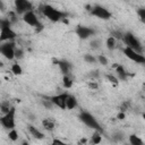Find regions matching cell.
<instances>
[{
    "instance_id": "30",
    "label": "cell",
    "mask_w": 145,
    "mask_h": 145,
    "mask_svg": "<svg viewBox=\"0 0 145 145\" xmlns=\"http://www.w3.org/2000/svg\"><path fill=\"white\" fill-rule=\"evenodd\" d=\"M8 19H9V22L11 24L16 23V20H17V12L16 11H10L9 15H8Z\"/></svg>"
},
{
    "instance_id": "23",
    "label": "cell",
    "mask_w": 145,
    "mask_h": 145,
    "mask_svg": "<svg viewBox=\"0 0 145 145\" xmlns=\"http://www.w3.org/2000/svg\"><path fill=\"white\" fill-rule=\"evenodd\" d=\"M12 109V106L9 104V102H2L1 103V106H0V111H1V113L2 114H5V113H8L10 110Z\"/></svg>"
},
{
    "instance_id": "13",
    "label": "cell",
    "mask_w": 145,
    "mask_h": 145,
    "mask_svg": "<svg viewBox=\"0 0 145 145\" xmlns=\"http://www.w3.org/2000/svg\"><path fill=\"white\" fill-rule=\"evenodd\" d=\"M58 65H59V68H60V70L63 75H70V70L72 68L70 62H68L66 60H61V61L58 62Z\"/></svg>"
},
{
    "instance_id": "9",
    "label": "cell",
    "mask_w": 145,
    "mask_h": 145,
    "mask_svg": "<svg viewBox=\"0 0 145 145\" xmlns=\"http://www.w3.org/2000/svg\"><path fill=\"white\" fill-rule=\"evenodd\" d=\"M89 14H91L92 16L96 17V18L102 19V20H108V19L111 18V12H110L106 8H104V7H102V6H99V5L91 7Z\"/></svg>"
},
{
    "instance_id": "32",
    "label": "cell",
    "mask_w": 145,
    "mask_h": 145,
    "mask_svg": "<svg viewBox=\"0 0 145 145\" xmlns=\"http://www.w3.org/2000/svg\"><path fill=\"white\" fill-rule=\"evenodd\" d=\"M113 37H116L117 40H122V36H123V34L121 33V32H118V31H116V32H112V34H111Z\"/></svg>"
},
{
    "instance_id": "16",
    "label": "cell",
    "mask_w": 145,
    "mask_h": 145,
    "mask_svg": "<svg viewBox=\"0 0 145 145\" xmlns=\"http://www.w3.org/2000/svg\"><path fill=\"white\" fill-rule=\"evenodd\" d=\"M66 105H67V109L68 110H72L77 106V99L74 96V95H70L68 94L67 96V101H66Z\"/></svg>"
},
{
    "instance_id": "19",
    "label": "cell",
    "mask_w": 145,
    "mask_h": 145,
    "mask_svg": "<svg viewBox=\"0 0 145 145\" xmlns=\"http://www.w3.org/2000/svg\"><path fill=\"white\" fill-rule=\"evenodd\" d=\"M125 134L122 133V131H120V130H118V131H114L112 135H111V138L114 140V142H117V143H120V142H122L123 139H125Z\"/></svg>"
},
{
    "instance_id": "29",
    "label": "cell",
    "mask_w": 145,
    "mask_h": 145,
    "mask_svg": "<svg viewBox=\"0 0 145 145\" xmlns=\"http://www.w3.org/2000/svg\"><path fill=\"white\" fill-rule=\"evenodd\" d=\"M42 104H43L46 109H52V106L54 105V103L52 102L51 99H44V100H42Z\"/></svg>"
},
{
    "instance_id": "5",
    "label": "cell",
    "mask_w": 145,
    "mask_h": 145,
    "mask_svg": "<svg viewBox=\"0 0 145 145\" xmlns=\"http://www.w3.org/2000/svg\"><path fill=\"white\" fill-rule=\"evenodd\" d=\"M23 20H24V23L27 24L28 26L34 27L37 32L42 29V24L40 23V20H39V18H37L36 14H35L33 10L25 12V14L23 15Z\"/></svg>"
},
{
    "instance_id": "25",
    "label": "cell",
    "mask_w": 145,
    "mask_h": 145,
    "mask_svg": "<svg viewBox=\"0 0 145 145\" xmlns=\"http://www.w3.org/2000/svg\"><path fill=\"white\" fill-rule=\"evenodd\" d=\"M84 60H85L86 62H88V63H95L96 60H97V58H95L93 54L85 53V54H84Z\"/></svg>"
},
{
    "instance_id": "24",
    "label": "cell",
    "mask_w": 145,
    "mask_h": 145,
    "mask_svg": "<svg viewBox=\"0 0 145 145\" xmlns=\"http://www.w3.org/2000/svg\"><path fill=\"white\" fill-rule=\"evenodd\" d=\"M11 72L14 74V75H22V72H23V69H22V67H20V65L19 63H12V66H11Z\"/></svg>"
},
{
    "instance_id": "28",
    "label": "cell",
    "mask_w": 145,
    "mask_h": 145,
    "mask_svg": "<svg viewBox=\"0 0 145 145\" xmlns=\"http://www.w3.org/2000/svg\"><path fill=\"white\" fill-rule=\"evenodd\" d=\"M101 44H102V42H101V40H99V39H95V40H92L91 42H89V45H91V48L92 49H99L100 46H101Z\"/></svg>"
},
{
    "instance_id": "3",
    "label": "cell",
    "mask_w": 145,
    "mask_h": 145,
    "mask_svg": "<svg viewBox=\"0 0 145 145\" xmlns=\"http://www.w3.org/2000/svg\"><path fill=\"white\" fill-rule=\"evenodd\" d=\"M125 44V46L127 48H130L139 53H143V45L140 44L139 40L131 33V32H126L123 33V36H122V40H121Z\"/></svg>"
},
{
    "instance_id": "37",
    "label": "cell",
    "mask_w": 145,
    "mask_h": 145,
    "mask_svg": "<svg viewBox=\"0 0 145 145\" xmlns=\"http://www.w3.org/2000/svg\"><path fill=\"white\" fill-rule=\"evenodd\" d=\"M118 117H119V119H123L125 113H123V112H121V113H119V116H118Z\"/></svg>"
},
{
    "instance_id": "18",
    "label": "cell",
    "mask_w": 145,
    "mask_h": 145,
    "mask_svg": "<svg viewBox=\"0 0 145 145\" xmlns=\"http://www.w3.org/2000/svg\"><path fill=\"white\" fill-rule=\"evenodd\" d=\"M42 125H43V127L46 129V130H53L54 129V126H56V123H54V121L52 120V119H49V118H46V119H44L43 121H42Z\"/></svg>"
},
{
    "instance_id": "17",
    "label": "cell",
    "mask_w": 145,
    "mask_h": 145,
    "mask_svg": "<svg viewBox=\"0 0 145 145\" xmlns=\"http://www.w3.org/2000/svg\"><path fill=\"white\" fill-rule=\"evenodd\" d=\"M105 46L109 49V50H114L117 48V39L113 37L112 35H110L106 41H105Z\"/></svg>"
},
{
    "instance_id": "39",
    "label": "cell",
    "mask_w": 145,
    "mask_h": 145,
    "mask_svg": "<svg viewBox=\"0 0 145 145\" xmlns=\"http://www.w3.org/2000/svg\"><path fill=\"white\" fill-rule=\"evenodd\" d=\"M143 119H144V121H145V112L143 113Z\"/></svg>"
},
{
    "instance_id": "15",
    "label": "cell",
    "mask_w": 145,
    "mask_h": 145,
    "mask_svg": "<svg viewBox=\"0 0 145 145\" xmlns=\"http://www.w3.org/2000/svg\"><path fill=\"white\" fill-rule=\"evenodd\" d=\"M27 127H28V131H29V134H31L33 137H35L36 139H42V138L44 137L43 133L40 131V130H39L36 127H34L33 125H28Z\"/></svg>"
},
{
    "instance_id": "20",
    "label": "cell",
    "mask_w": 145,
    "mask_h": 145,
    "mask_svg": "<svg viewBox=\"0 0 145 145\" xmlns=\"http://www.w3.org/2000/svg\"><path fill=\"white\" fill-rule=\"evenodd\" d=\"M128 140H129V143H130L131 145H143V140H142L138 136H136L135 134L129 135Z\"/></svg>"
},
{
    "instance_id": "4",
    "label": "cell",
    "mask_w": 145,
    "mask_h": 145,
    "mask_svg": "<svg viewBox=\"0 0 145 145\" xmlns=\"http://www.w3.org/2000/svg\"><path fill=\"white\" fill-rule=\"evenodd\" d=\"M79 119H80V121H82L84 125H86L87 127H89V128H92V129H94V130L102 131V128H101L100 123H99L97 120L94 118V116L91 114L89 112H86V111L80 112Z\"/></svg>"
},
{
    "instance_id": "2",
    "label": "cell",
    "mask_w": 145,
    "mask_h": 145,
    "mask_svg": "<svg viewBox=\"0 0 145 145\" xmlns=\"http://www.w3.org/2000/svg\"><path fill=\"white\" fill-rule=\"evenodd\" d=\"M16 37V33L11 28V23L9 19H1L0 22V41H12Z\"/></svg>"
},
{
    "instance_id": "1",
    "label": "cell",
    "mask_w": 145,
    "mask_h": 145,
    "mask_svg": "<svg viewBox=\"0 0 145 145\" xmlns=\"http://www.w3.org/2000/svg\"><path fill=\"white\" fill-rule=\"evenodd\" d=\"M40 10L43 14V16H45L50 22H53V23H57V22H59L66 17L65 12L56 9L54 7H52L50 5H42L40 7Z\"/></svg>"
},
{
    "instance_id": "34",
    "label": "cell",
    "mask_w": 145,
    "mask_h": 145,
    "mask_svg": "<svg viewBox=\"0 0 145 145\" xmlns=\"http://www.w3.org/2000/svg\"><path fill=\"white\" fill-rule=\"evenodd\" d=\"M15 57L17 59H20L23 58V50L22 49H16V52H15Z\"/></svg>"
},
{
    "instance_id": "7",
    "label": "cell",
    "mask_w": 145,
    "mask_h": 145,
    "mask_svg": "<svg viewBox=\"0 0 145 145\" xmlns=\"http://www.w3.org/2000/svg\"><path fill=\"white\" fill-rule=\"evenodd\" d=\"M15 112H16V110L12 106V109L8 113L2 114V117L0 118V123L5 129L10 130V129L15 128Z\"/></svg>"
},
{
    "instance_id": "8",
    "label": "cell",
    "mask_w": 145,
    "mask_h": 145,
    "mask_svg": "<svg viewBox=\"0 0 145 145\" xmlns=\"http://www.w3.org/2000/svg\"><path fill=\"white\" fill-rule=\"evenodd\" d=\"M122 51H123V54L131 61L139 63V65H145V56L143 53H139V52H137L130 48H127V46H125Z\"/></svg>"
},
{
    "instance_id": "33",
    "label": "cell",
    "mask_w": 145,
    "mask_h": 145,
    "mask_svg": "<svg viewBox=\"0 0 145 145\" xmlns=\"http://www.w3.org/2000/svg\"><path fill=\"white\" fill-rule=\"evenodd\" d=\"M106 77H108V79H109L111 83H113L114 85L118 84V79H119L118 77H114V76H112V75H109V76H106Z\"/></svg>"
},
{
    "instance_id": "11",
    "label": "cell",
    "mask_w": 145,
    "mask_h": 145,
    "mask_svg": "<svg viewBox=\"0 0 145 145\" xmlns=\"http://www.w3.org/2000/svg\"><path fill=\"white\" fill-rule=\"evenodd\" d=\"M76 35L80 39V40H87L91 36H93L95 34V29L88 26H84V25H78L75 29Z\"/></svg>"
},
{
    "instance_id": "21",
    "label": "cell",
    "mask_w": 145,
    "mask_h": 145,
    "mask_svg": "<svg viewBox=\"0 0 145 145\" xmlns=\"http://www.w3.org/2000/svg\"><path fill=\"white\" fill-rule=\"evenodd\" d=\"M62 85L66 88H70L72 86V78L70 77V75H63V77H62Z\"/></svg>"
},
{
    "instance_id": "38",
    "label": "cell",
    "mask_w": 145,
    "mask_h": 145,
    "mask_svg": "<svg viewBox=\"0 0 145 145\" xmlns=\"http://www.w3.org/2000/svg\"><path fill=\"white\" fill-rule=\"evenodd\" d=\"M53 143H62V142L59 140V139H53Z\"/></svg>"
},
{
    "instance_id": "36",
    "label": "cell",
    "mask_w": 145,
    "mask_h": 145,
    "mask_svg": "<svg viewBox=\"0 0 145 145\" xmlns=\"http://www.w3.org/2000/svg\"><path fill=\"white\" fill-rule=\"evenodd\" d=\"M88 86H89V87H92V88H96V87H97V85H96L95 83H89V84H88Z\"/></svg>"
},
{
    "instance_id": "27",
    "label": "cell",
    "mask_w": 145,
    "mask_h": 145,
    "mask_svg": "<svg viewBox=\"0 0 145 145\" xmlns=\"http://www.w3.org/2000/svg\"><path fill=\"white\" fill-rule=\"evenodd\" d=\"M8 136H9V139H11L12 142H16L18 139V133L16 131V129H10L9 133H8Z\"/></svg>"
},
{
    "instance_id": "26",
    "label": "cell",
    "mask_w": 145,
    "mask_h": 145,
    "mask_svg": "<svg viewBox=\"0 0 145 145\" xmlns=\"http://www.w3.org/2000/svg\"><path fill=\"white\" fill-rule=\"evenodd\" d=\"M136 12H137V16H138L139 20L145 24V8H138Z\"/></svg>"
},
{
    "instance_id": "31",
    "label": "cell",
    "mask_w": 145,
    "mask_h": 145,
    "mask_svg": "<svg viewBox=\"0 0 145 145\" xmlns=\"http://www.w3.org/2000/svg\"><path fill=\"white\" fill-rule=\"evenodd\" d=\"M97 61H99L102 66H106V65H108V62H109L108 58H106L105 56H103V54H100V56L97 57Z\"/></svg>"
},
{
    "instance_id": "35",
    "label": "cell",
    "mask_w": 145,
    "mask_h": 145,
    "mask_svg": "<svg viewBox=\"0 0 145 145\" xmlns=\"http://www.w3.org/2000/svg\"><path fill=\"white\" fill-rule=\"evenodd\" d=\"M89 76H91V77H97L99 74H97L96 70H94V71H91V72H89Z\"/></svg>"
},
{
    "instance_id": "22",
    "label": "cell",
    "mask_w": 145,
    "mask_h": 145,
    "mask_svg": "<svg viewBox=\"0 0 145 145\" xmlns=\"http://www.w3.org/2000/svg\"><path fill=\"white\" fill-rule=\"evenodd\" d=\"M101 133L102 131H99V130H95L92 138H91V143L92 144H99L101 140H102V137H101Z\"/></svg>"
},
{
    "instance_id": "10",
    "label": "cell",
    "mask_w": 145,
    "mask_h": 145,
    "mask_svg": "<svg viewBox=\"0 0 145 145\" xmlns=\"http://www.w3.org/2000/svg\"><path fill=\"white\" fill-rule=\"evenodd\" d=\"M14 6L17 14L24 15L27 11L33 10V5L29 0H14Z\"/></svg>"
},
{
    "instance_id": "12",
    "label": "cell",
    "mask_w": 145,
    "mask_h": 145,
    "mask_svg": "<svg viewBox=\"0 0 145 145\" xmlns=\"http://www.w3.org/2000/svg\"><path fill=\"white\" fill-rule=\"evenodd\" d=\"M67 96H68V93H61V94L51 96L50 99L52 100V102L54 103L56 106H58V108H60V109H67V105H66Z\"/></svg>"
},
{
    "instance_id": "14",
    "label": "cell",
    "mask_w": 145,
    "mask_h": 145,
    "mask_svg": "<svg viewBox=\"0 0 145 145\" xmlns=\"http://www.w3.org/2000/svg\"><path fill=\"white\" fill-rule=\"evenodd\" d=\"M116 71H117V77L120 80H126L128 78V72L126 71V69L121 66V65H116Z\"/></svg>"
},
{
    "instance_id": "6",
    "label": "cell",
    "mask_w": 145,
    "mask_h": 145,
    "mask_svg": "<svg viewBox=\"0 0 145 145\" xmlns=\"http://www.w3.org/2000/svg\"><path fill=\"white\" fill-rule=\"evenodd\" d=\"M0 52L1 54L8 59V60H12L15 57V52H16V48H15V43L11 41H6V42H1L0 45Z\"/></svg>"
}]
</instances>
